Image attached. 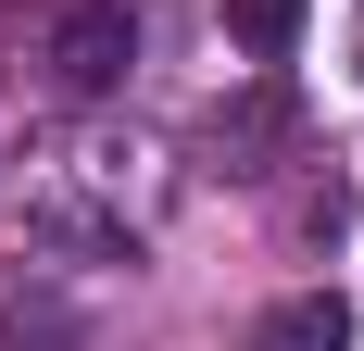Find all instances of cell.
I'll return each instance as SVG.
<instances>
[{
  "mask_svg": "<svg viewBox=\"0 0 364 351\" xmlns=\"http://www.w3.org/2000/svg\"><path fill=\"white\" fill-rule=\"evenodd\" d=\"M126 163L139 151H101V139H75L38 163L26 213H38V239L50 251H139V201H126Z\"/></svg>",
  "mask_w": 364,
  "mask_h": 351,
  "instance_id": "obj_1",
  "label": "cell"
},
{
  "mask_svg": "<svg viewBox=\"0 0 364 351\" xmlns=\"http://www.w3.org/2000/svg\"><path fill=\"white\" fill-rule=\"evenodd\" d=\"M126 63H139V26H126V0H50V75H63L75 101L126 88Z\"/></svg>",
  "mask_w": 364,
  "mask_h": 351,
  "instance_id": "obj_2",
  "label": "cell"
},
{
  "mask_svg": "<svg viewBox=\"0 0 364 351\" xmlns=\"http://www.w3.org/2000/svg\"><path fill=\"white\" fill-rule=\"evenodd\" d=\"M252 351H352V301H339V288H289V301L252 326Z\"/></svg>",
  "mask_w": 364,
  "mask_h": 351,
  "instance_id": "obj_3",
  "label": "cell"
},
{
  "mask_svg": "<svg viewBox=\"0 0 364 351\" xmlns=\"http://www.w3.org/2000/svg\"><path fill=\"white\" fill-rule=\"evenodd\" d=\"M0 351H88V326H75L63 288H13L0 301Z\"/></svg>",
  "mask_w": 364,
  "mask_h": 351,
  "instance_id": "obj_4",
  "label": "cell"
},
{
  "mask_svg": "<svg viewBox=\"0 0 364 351\" xmlns=\"http://www.w3.org/2000/svg\"><path fill=\"white\" fill-rule=\"evenodd\" d=\"M277 139H289V101H277V88H252L239 113H214V163H226V176H264Z\"/></svg>",
  "mask_w": 364,
  "mask_h": 351,
  "instance_id": "obj_5",
  "label": "cell"
},
{
  "mask_svg": "<svg viewBox=\"0 0 364 351\" xmlns=\"http://www.w3.org/2000/svg\"><path fill=\"white\" fill-rule=\"evenodd\" d=\"M226 26H239V38L264 50V63H277V50L301 38V0H226Z\"/></svg>",
  "mask_w": 364,
  "mask_h": 351,
  "instance_id": "obj_6",
  "label": "cell"
}]
</instances>
